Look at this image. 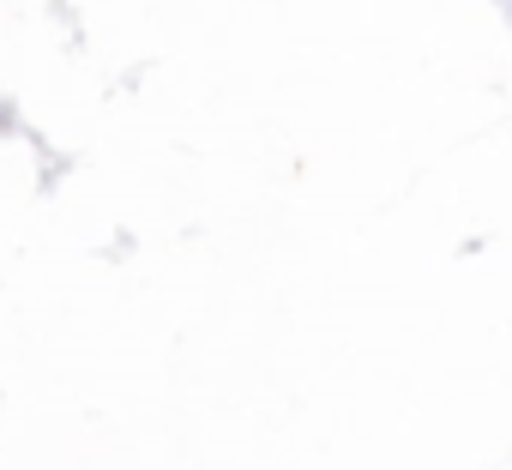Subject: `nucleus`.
I'll use <instances>...</instances> for the list:
<instances>
[]
</instances>
